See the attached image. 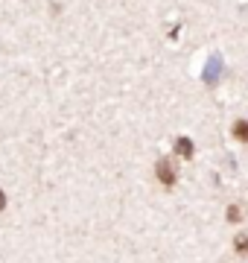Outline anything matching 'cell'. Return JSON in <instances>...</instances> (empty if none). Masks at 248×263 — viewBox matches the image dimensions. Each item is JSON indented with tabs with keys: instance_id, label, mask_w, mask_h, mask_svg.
I'll use <instances>...</instances> for the list:
<instances>
[{
	"instance_id": "cell-1",
	"label": "cell",
	"mask_w": 248,
	"mask_h": 263,
	"mask_svg": "<svg viewBox=\"0 0 248 263\" xmlns=\"http://www.w3.org/2000/svg\"><path fill=\"white\" fill-rule=\"evenodd\" d=\"M155 173H158V179H161V184H175V179H178V173H175V164H172V158H161L158 161V167H155Z\"/></svg>"
},
{
	"instance_id": "cell-2",
	"label": "cell",
	"mask_w": 248,
	"mask_h": 263,
	"mask_svg": "<svg viewBox=\"0 0 248 263\" xmlns=\"http://www.w3.org/2000/svg\"><path fill=\"white\" fill-rule=\"evenodd\" d=\"M234 249H237L239 254H248V234H242V231H239V234L234 237Z\"/></svg>"
},
{
	"instance_id": "cell-3",
	"label": "cell",
	"mask_w": 248,
	"mask_h": 263,
	"mask_svg": "<svg viewBox=\"0 0 248 263\" xmlns=\"http://www.w3.org/2000/svg\"><path fill=\"white\" fill-rule=\"evenodd\" d=\"M234 135H237L239 141H248V123L245 120H237V123H234Z\"/></svg>"
},
{
	"instance_id": "cell-4",
	"label": "cell",
	"mask_w": 248,
	"mask_h": 263,
	"mask_svg": "<svg viewBox=\"0 0 248 263\" xmlns=\"http://www.w3.org/2000/svg\"><path fill=\"white\" fill-rule=\"evenodd\" d=\"M175 146H178V152H181L184 158H190V155H193V143L187 141V138H181V141L175 143Z\"/></svg>"
},
{
	"instance_id": "cell-5",
	"label": "cell",
	"mask_w": 248,
	"mask_h": 263,
	"mask_svg": "<svg viewBox=\"0 0 248 263\" xmlns=\"http://www.w3.org/2000/svg\"><path fill=\"white\" fill-rule=\"evenodd\" d=\"M6 208V196H3V190H0V211Z\"/></svg>"
}]
</instances>
